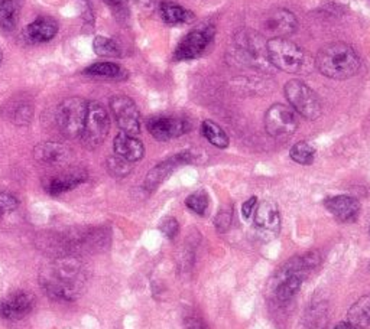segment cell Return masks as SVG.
<instances>
[{"label":"cell","mask_w":370,"mask_h":329,"mask_svg":"<svg viewBox=\"0 0 370 329\" xmlns=\"http://www.w3.org/2000/svg\"><path fill=\"white\" fill-rule=\"evenodd\" d=\"M213 39V31H193L185 36L175 51V58L179 61L199 58Z\"/></svg>","instance_id":"obj_12"},{"label":"cell","mask_w":370,"mask_h":329,"mask_svg":"<svg viewBox=\"0 0 370 329\" xmlns=\"http://www.w3.org/2000/svg\"><path fill=\"white\" fill-rule=\"evenodd\" d=\"M113 148H115V155L126 159L130 163L141 161L145 155V148L141 140H139L136 136L123 131H120L115 137Z\"/></svg>","instance_id":"obj_17"},{"label":"cell","mask_w":370,"mask_h":329,"mask_svg":"<svg viewBox=\"0 0 370 329\" xmlns=\"http://www.w3.org/2000/svg\"><path fill=\"white\" fill-rule=\"evenodd\" d=\"M105 2L115 14H122L125 11L123 0H105Z\"/></svg>","instance_id":"obj_35"},{"label":"cell","mask_w":370,"mask_h":329,"mask_svg":"<svg viewBox=\"0 0 370 329\" xmlns=\"http://www.w3.org/2000/svg\"><path fill=\"white\" fill-rule=\"evenodd\" d=\"M58 32V25L51 18H39L28 25L25 33L31 42L43 43L51 41Z\"/></svg>","instance_id":"obj_19"},{"label":"cell","mask_w":370,"mask_h":329,"mask_svg":"<svg viewBox=\"0 0 370 329\" xmlns=\"http://www.w3.org/2000/svg\"><path fill=\"white\" fill-rule=\"evenodd\" d=\"M110 131V119L106 109L97 102L88 103L87 116L81 139L87 148L95 149L100 146Z\"/></svg>","instance_id":"obj_6"},{"label":"cell","mask_w":370,"mask_h":329,"mask_svg":"<svg viewBox=\"0 0 370 329\" xmlns=\"http://www.w3.org/2000/svg\"><path fill=\"white\" fill-rule=\"evenodd\" d=\"M285 97L292 110L308 120H315L321 114V103L317 94L301 80H291L284 88Z\"/></svg>","instance_id":"obj_5"},{"label":"cell","mask_w":370,"mask_h":329,"mask_svg":"<svg viewBox=\"0 0 370 329\" xmlns=\"http://www.w3.org/2000/svg\"><path fill=\"white\" fill-rule=\"evenodd\" d=\"M297 25L298 22L294 14L287 9H278L266 18L263 29L266 33H270L272 38H287L297 31Z\"/></svg>","instance_id":"obj_15"},{"label":"cell","mask_w":370,"mask_h":329,"mask_svg":"<svg viewBox=\"0 0 370 329\" xmlns=\"http://www.w3.org/2000/svg\"><path fill=\"white\" fill-rule=\"evenodd\" d=\"M147 127L152 137L161 140V142L179 137L191 129L187 120L174 116H155L148 120Z\"/></svg>","instance_id":"obj_10"},{"label":"cell","mask_w":370,"mask_h":329,"mask_svg":"<svg viewBox=\"0 0 370 329\" xmlns=\"http://www.w3.org/2000/svg\"><path fill=\"white\" fill-rule=\"evenodd\" d=\"M185 329H208V326L199 316H190L185 320Z\"/></svg>","instance_id":"obj_34"},{"label":"cell","mask_w":370,"mask_h":329,"mask_svg":"<svg viewBox=\"0 0 370 329\" xmlns=\"http://www.w3.org/2000/svg\"><path fill=\"white\" fill-rule=\"evenodd\" d=\"M193 161V155L190 153H179L175 155L164 162H161L159 165H157L152 171H149L147 179H145V188L147 191L152 193L155 191L157 188L181 165L184 163H190Z\"/></svg>","instance_id":"obj_14"},{"label":"cell","mask_w":370,"mask_h":329,"mask_svg":"<svg viewBox=\"0 0 370 329\" xmlns=\"http://www.w3.org/2000/svg\"><path fill=\"white\" fill-rule=\"evenodd\" d=\"M347 320L361 329L370 325V293L357 299L347 312Z\"/></svg>","instance_id":"obj_22"},{"label":"cell","mask_w":370,"mask_h":329,"mask_svg":"<svg viewBox=\"0 0 370 329\" xmlns=\"http://www.w3.org/2000/svg\"><path fill=\"white\" fill-rule=\"evenodd\" d=\"M265 129L272 137L291 136L298 129L295 112L284 104H273L265 114Z\"/></svg>","instance_id":"obj_8"},{"label":"cell","mask_w":370,"mask_h":329,"mask_svg":"<svg viewBox=\"0 0 370 329\" xmlns=\"http://www.w3.org/2000/svg\"><path fill=\"white\" fill-rule=\"evenodd\" d=\"M2 57H4V54H2V51H0V63H2Z\"/></svg>","instance_id":"obj_38"},{"label":"cell","mask_w":370,"mask_h":329,"mask_svg":"<svg viewBox=\"0 0 370 329\" xmlns=\"http://www.w3.org/2000/svg\"><path fill=\"white\" fill-rule=\"evenodd\" d=\"M318 71L332 80H347L360 68L356 51L343 42L329 43L318 51L315 58Z\"/></svg>","instance_id":"obj_2"},{"label":"cell","mask_w":370,"mask_h":329,"mask_svg":"<svg viewBox=\"0 0 370 329\" xmlns=\"http://www.w3.org/2000/svg\"><path fill=\"white\" fill-rule=\"evenodd\" d=\"M326 208L342 222L356 221L360 212V203L349 195H336L326 200Z\"/></svg>","instance_id":"obj_18"},{"label":"cell","mask_w":370,"mask_h":329,"mask_svg":"<svg viewBox=\"0 0 370 329\" xmlns=\"http://www.w3.org/2000/svg\"><path fill=\"white\" fill-rule=\"evenodd\" d=\"M84 74L92 75V77L113 78V80H119V78H125L126 77L125 70L120 65L115 64V63H97V64H92L88 68H85Z\"/></svg>","instance_id":"obj_25"},{"label":"cell","mask_w":370,"mask_h":329,"mask_svg":"<svg viewBox=\"0 0 370 329\" xmlns=\"http://www.w3.org/2000/svg\"><path fill=\"white\" fill-rule=\"evenodd\" d=\"M107 169L109 172L116 176V178H125L126 175L130 173L132 171V163L127 162L126 159L115 155V156H110L107 159Z\"/></svg>","instance_id":"obj_29"},{"label":"cell","mask_w":370,"mask_h":329,"mask_svg":"<svg viewBox=\"0 0 370 329\" xmlns=\"http://www.w3.org/2000/svg\"><path fill=\"white\" fill-rule=\"evenodd\" d=\"M256 207H258V198H256V197H252V198H249L248 201H245L243 205H242V214H243V217H245V218H250V217L253 215Z\"/></svg>","instance_id":"obj_33"},{"label":"cell","mask_w":370,"mask_h":329,"mask_svg":"<svg viewBox=\"0 0 370 329\" xmlns=\"http://www.w3.org/2000/svg\"><path fill=\"white\" fill-rule=\"evenodd\" d=\"M130 2L136 6H139V8H149L151 4H152V0H130Z\"/></svg>","instance_id":"obj_36"},{"label":"cell","mask_w":370,"mask_h":329,"mask_svg":"<svg viewBox=\"0 0 370 329\" xmlns=\"http://www.w3.org/2000/svg\"><path fill=\"white\" fill-rule=\"evenodd\" d=\"M159 230H161V232L164 234V236H165L166 239L172 240V239H175V237L178 236L179 224H178V221H176L175 218L168 217V218H165V220L159 224Z\"/></svg>","instance_id":"obj_31"},{"label":"cell","mask_w":370,"mask_h":329,"mask_svg":"<svg viewBox=\"0 0 370 329\" xmlns=\"http://www.w3.org/2000/svg\"><path fill=\"white\" fill-rule=\"evenodd\" d=\"M39 280L50 298L60 302H73L83 295L87 274L80 260L63 257L46 264L39 274Z\"/></svg>","instance_id":"obj_1"},{"label":"cell","mask_w":370,"mask_h":329,"mask_svg":"<svg viewBox=\"0 0 370 329\" xmlns=\"http://www.w3.org/2000/svg\"><path fill=\"white\" fill-rule=\"evenodd\" d=\"M268 60L278 70L288 74H305L311 71L308 54L287 38H272L266 42Z\"/></svg>","instance_id":"obj_4"},{"label":"cell","mask_w":370,"mask_h":329,"mask_svg":"<svg viewBox=\"0 0 370 329\" xmlns=\"http://www.w3.org/2000/svg\"><path fill=\"white\" fill-rule=\"evenodd\" d=\"M255 227L262 237L270 240L275 239L281 230V217L276 205L270 201H262L258 204L253 212Z\"/></svg>","instance_id":"obj_11"},{"label":"cell","mask_w":370,"mask_h":329,"mask_svg":"<svg viewBox=\"0 0 370 329\" xmlns=\"http://www.w3.org/2000/svg\"><path fill=\"white\" fill-rule=\"evenodd\" d=\"M33 155H35V159L39 161L41 163L57 165V163H61L63 161H65L68 152H67L65 146H63L61 144L45 142L35 148Z\"/></svg>","instance_id":"obj_20"},{"label":"cell","mask_w":370,"mask_h":329,"mask_svg":"<svg viewBox=\"0 0 370 329\" xmlns=\"http://www.w3.org/2000/svg\"><path fill=\"white\" fill-rule=\"evenodd\" d=\"M201 134L208 140V142L218 148V149H226L228 146V136L227 133L214 122L206 120L201 124Z\"/></svg>","instance_id":"obj_24"},{"label":"cell","mask_w":370,"mask_h":329,"mask_svg":"<svg viewBox=\"0 0 370 329\" xmlns=\"http://www.w3.org/2000/svg\"><path fill=\"white\" fill-rule=\"evenodd\" d=\"M318 263L319 256L317 253H308L302 257L291 259L273 280L275 299L281 303L290 302L298 293L307 273L315 269Z\"/></svg>","instance_id":"obj_3"},{"label":"cell","mask_w":370,"mask_h":329,"mask_svg":"<svg viewBox=\"0 0 370 329\" xmlns=\"http://www.w3.org/2000/svg\"><path fill=\"white\" fill-rule=\"evenodd\" d=\"M88 103L80 97H71L60 103L57 109V126L70 139L80 137L84 129Z\"/></svg>","instance_id":"obj_7"},{"label":"cell","mask_w":370,"mask_h":329,"mask_svg":"<svg viewBox=\"0 0 370 329\" xmlns=\"http://www.w3.org/2000/svg\"><path fill=\"white\" fill-rule=\"evenodd\" d=\"M23 0H0V29L11 32L16 28Z\"/></svg>","instance_id":"obj_21"},{"label":"cell","mask_w":370,"mask_h":329,"mask_svg":"<svg viewBox=\"0 0 370 329\" xmlns=\"http://www.w3.org/2000/svg\"><path fill=\"white\" fill-rule=\"evenodd\" d=\"M33 309V298L31 293L19 291L8 295L0 302V318L9 320L23 319Z\"/></svg>","instance_id":"obj_13"},{"label":"cell","mask_w":370,"mask_h":329,"mask_svg":"<svg viewBox=\"0 0 370 329\" xmlns=\"http://www.w3.org/2000/svg\"><path fill=\"white\" fill-rule=\"evenodd\" d=\"M92 51H95L99 57H110V58H120L122 57V48L120 45L107 36H96L92 41Z\"/></svg>","instance_id":"obj_26"},{"label":"cell","mask_w":370,"mask_h":329,"mask_svg":"<svg viewBox=\"0 0 370 329\" xmlns=\"http://www.w3.org/2000/svg\"><path fill=\"white\" fill-rule=\"evenodd\" d=\"M208 203L210 201L206 191H197L185 200V205H187L189 210H191L197 215H204L207 212Z\"/></svg>","instance_id":"obj_28"},{"label":"cell","mask_w":370,"mask_h":329,"mask_svg":"<svg viewBox=\"0 0 370 329\" xmlns=\"http://www.w3.org/2000/svg\"><path fill=\"white\" fill-rule=\"evenodd\" d=\"M85 179H87V172L83 169L65 171L46 180L45 190L50 195L57 197L74 190V188L81 185Z\"/></svg>","instance_id":"obj_16"},{"label":"cell","mask_w":370,"mask_h":329,"mask_svg":"<svg viewBox=\"0 0 370 329\" xmlns=\"http://www.w3.org/2000/svg\"><path fill=\"white\" fill-rule=\"evenodd\" d=\"M230 211H220L217 218H216V225L218 228V231H226L228 228V224H230Z\"/></svg>","instance_id":"obj_32"},{"label":"cell","mask_w":370,"mask_h":329,"mask_svg":"<svg viewBox=\"0 0 370 329\" xmlns=\"http://www.w3.org/2000/svg\"><path fill=\"white\" fill-rule=\"evenodd\" d=\"M334 329H361V328H359V326H356V325L350 323L349 320H346V322H342V323L336 325V326H334Z\"/></svg>","instance_id":"obj_37"},{"label":"cell","mask_w":370,"mask_h":329,"mask_svg":"<svg viewBox=\"0 0 370 329\" xmlns=\"http://www.w3.org/2000/svg\"><path fill=\"white\" fill-rule=\"evenodd\" d=\"M19 205V201L15 195L9 193H0V218L12 214Z\"/></svg>","instance_id":"obj_30"},{"label":"cell","mask_w":370,"mask_h":329,"mask_svg":"<svg viewBox=\"0 0 370 329\" xmlns=\"http://www.w3.org/2000/svg\"><path fill=\"white\" fill-rule=\"evenodd\" d=\"M290 156L300 165H311L315 158V149L308 142H298L291 148Z\"/></svg>","instance_id":"obj_27"},{"label":"cell","mask_w":370,"mask_h":329,"mask_svg":"<svg viewBox=\"0 0 370 329\" xmlns=\"http://www.w3.org/2000/svg\"><path fill=\"white\" fill-rule=\"evenodd\" d=\"M159 14H161V18L164 19V22H166L169 25L185 23V22H190L194 18L193 14L189 12L187 9H184L182 6L175 5V4H169V2L161 4Z\"/></svg>","instance_id":"obj_23"},{"label":"cell","mask_w":370,"mask_h":329,"mask_svg":"<svg viewBox=\"0 0 370 329\" xmlns=\"http://www.w3.org/2000/svg\"><path fill=\"white\" fill-rule=\"evenodd\" d=\"M110 109L120 131L132 136H137L141 133V114H139V110L130 97H112Z\"/></svg>","instance_id":"obj_9"}]
</instances>
